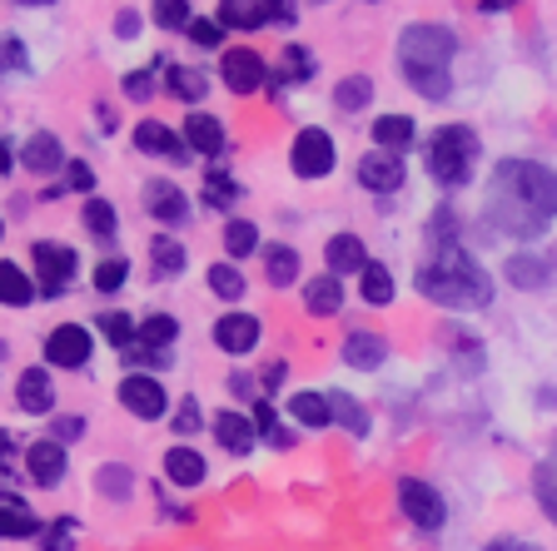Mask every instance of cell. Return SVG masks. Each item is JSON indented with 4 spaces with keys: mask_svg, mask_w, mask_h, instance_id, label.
Returning a JSON list of instances; mask_svg holds the SVG:
<instances>
[{
    "mask_svg": "<svg viewBox=\"0 0 557 551\" xmlns=\"http://www.w3.org/2000/svg\"><path fill=\"white\" fill-rule=\"evenodd\" d=\"M413 120L408 115H379V125H373V145L379 150H388V154H398V150H408L413 145Z\"/></svg>",
    "mask_w": 557,
    "mask_h": 551,
    "instance_id": "d4e9b609",
    "label": "cell"
},
{
    "mask_svg": "<svg viewBox=\"0 0 557 551\" xmlns=\"http://www.w3.org/2000/svg\"><path fill=\"white\" fill-rule=\"evenodd\" d=\"M174 338H180V323L164 318V313H154V318L139 323V348H150V353H160V348H170Z\"/></svg>",
    "mask_w": 557,
    "mask_h": 551,
    "instance_id": "d6a6232c",
    "label": "cell"
},
{
    "mask_svg": "<svg viewBox=\"0 0 557 551\" xmlns=\"http://www.w3.org/2000/svg\"><path fill=\"white\" fill-rule=\"evenodd\" d=\"M65 184H70V189H81V195H85V189H95V174H90V164H81V160H75V164H65Z\"/></svg>",
    "mask_w": 557,
    "mask_h": 551,
    "instance_id": "db71d44e",
    "label": "cell"
},
{
    "mask_svg": "<svg viewBox=\"0 0 557 551\" xmlns=\"http://www.w3.org/2000/svg\"><path fill=\"white\" fill-rule=\"evenodd\" d=\"M85 229H90L95 239H110V234H120L115 204H104V199H85Z\"/></svg>",
    "mask_w": 557,
    "mask_h": 551,
    "instance_id": "836d02e7",
    "label": "cell"
},
{
    "mask_svg": "<svg viewBox=\"0 0 557 551\" xmlns=\"http://www.w3.org/2000/svg\"><path fill=\"white\" fill-rule=\"evenodd\" d=\"M503 278H508L512 288H522V293H537V288L553 284V264L537 259V253H512L508 264H503Z\"/></svg>",
    "mask_w": 557,
    "mask_h": 551,
    "instance_id": "9a60e30c",
    "label": "cell"
},
{
    "mask_svg": "<svg viewBox=\"0 0 557 551\" xmlns=\"http://www.w3.org/2000/svg\"><path fill=\"white\" fill-rule=\"evenodd\" d=\"M557 218V174L537 160H503L493 170L487 224L512 239H537Z\"/></svg>",
    "mask_w": 557,
    "mask_h": 551,
    "instance_id": "6da1fadb",
    "label": "cell"
},
{
    "mask_svg": "<svg viewBox=\"0 0 557 551\" xmlns=\"http://www.w3.org/2000/svg\"><path fill=\"white\" fill-rule=\"evenodd\" d=\"M373 100V80L369 75H348V80L334 85V104L344 110V115H354V110H369Z\"/></svg>",
    "mask_w": 557,
    "mask_h": 551,
    "instance_id": "f546056e",
    "label": "cell"
},
{
    "mask_svg": "<svg viewBox=\"0 0 557 551\" xmlns=\"http://www.w3.org/2000/svg\"><path fill=\"white\" fill-rule=\"evenodd\" d=\"M95 487H100V492L110 497V502H125V497L135 492V472L120 467V462H110V467L95 472Z\"/></svg>",
    "mask_w": 557,
    "mask_h": 551,
    "instance_id": "1f68e13d",
    "label": "cell"
},
{
    "mask_svg": "<svg viewBox=\"0 0 557 551\" xmlns=\"http://www.w3.org/2000/svg\"><path fill=\"white\" fill-rule=\"evenodd\" d=\"M0 234H5V224H0Z\"/></svg>",
    "mask_w": 557,
    "mask_h": 551,
    "instance_id": "6125c7cd",
    "label": "cell"
},
{
    "mask_svg": "<svg viewBox=\"0 0 557 551\" xmlns=\"http://www.w3.org/2000/svg\"><path fill=\"white\" fill-rule=\"evenodd\" d=\"M224 249H230L234 259L255 253V249H259V229L249 224V218H230V229H224Z\"/></svg>",
    "mask_w": 557,
    "mask_h": 551,
    "instance_id": "f35d334b",
    "label": "cell"
},
{
    "mask_svg": "<svg viewBox=\"0 0 557 551\" xmlns=\"http://www.w3.org/2000/svg\"><path fill=\"white\" fill-rule=\"evenodd\" d=\"M483 551H543V547H533V541H518V537H503V541H487Z\"/></svg>",
    "mask_w": 557,
    "mask_h": 551,
    "instance_id": "6f0895ef",
    "label": "cell"
},
{
    "mask_svg": "<svg viewBox=\"0 0 557 551\" xmlns=\"http://www.w3.org/2000/svg\"><path fill=\"white\" fill-rule=\"evenodd\" d=\"M15 154H11V139H0V174H11Z\"/></svg>",
    "mask_w": 557,
    "mask_h": 551,
    "instance_id": "94428289",
    "label": "cell"
},
{
    "mask_svg": "<svg viewBox=\"0 0 557 551\" xmlns=\"http://www.w3.org/2000/svg\"><path fill=\"white\" fill-rule=\"evenodd\" d=\"M115 30L125 35V40H135V35H139V15H135V11H120V15H115Z\"/></svg>",
    "mask_w": 557,
    "mask_h": 551,
    "instance_id": "680465c9",
    "label": "cell"
},
{
    "mask_svg": "<svg viewBox=\"0 0 557 551\" xmlns=\"http://www.w3.org/2000/svg\"><path fill=\"white\" fill-rule=\"evenodd\" d=\"M125 95H129V100H150V95H154V75H150V70L125 75Z\"/></svg>",
    "mask_w": 557,
    "mask_h": 551,
    "instance_id": "816d5d0a",
    "label": "cell"
},
{
    "mask_svg": "<svg viewBox=\"0 0 557 551\" xmlns=\"http://www.w3.org/2000/svg\"><path fill=\"white\" fill-rule=\"evenodd\" d=\"M125 274H129L125 259H100V264H95V288H100V293H115V288L125 284Z\"/></svg>",
    "mask_w": 557,
    "mask_h": 551,
    "instance_id": "bcb514c9",
    "label": "cell"
},
{
    "mask_svg": "<svg viewBox=\"0 0 557 551\" xmlns=\"http://www.w3.org/2000/svg\"><path fill=\"white\" fill-rule=\"evenodd\" d=\"M418 293L443 303V309H487L493 278H487V268L473 253L453 243V249H433V259L418 268Z\"/></svg>",
    "mask_w": 557,
    "mask_h": 551,
    "instance_id": "7a4b0ae2",
    "label": "cell"
},
{
    "mask_svg": "<svg viewBox=\"0 0 557 551\" xmlns=\"http://www.w3.org/2000/svg\"><path fill=\"white\" fill-rule=\"evenodd\" d=\"M154 21L164 25V30H189V0H160V5H154Z\"/></svg>",
    "mask_w": 557,
    "mask_h": 551,
    "instance_id": "ee69618b",
    "label": "cell"
},
{
    "mask_svg": "<svg viewBox=\"0 0 557 551\" xmlns=\"http://www.w3.org/2000/svg\"><path fill=\"white\" fill-rule=\"evenodd\" d=\"M329 408H334V417H338V423H344L354 437L369 433V413H363V408L348 398V392H334V398H329Z\"/></svg>",
    "mask_w": 557,
    "mask_h": 551,
    "instance_id": "74e56055",
    "label": "cell"
},
{
    "mask_svg": "<svg viewBox=\"0 0 557 551\" xmlns=\"http://www.w3.org/2000/svg\"><path fill=\"white\" fill-rule=\"evenodd\" d=\"M220 35H224L220 21H195V25H189V40H195V46H205V50L220 46Z\"/></svg>",
    "mask_w": 557,
    "mask_h": 551,
    "instance_id": "f907efd6",
    "label": "cell"
},
{
    "mask_svg": "<svg viewBox=\"0 0 557 551\" xmlns=\"http://www.w3.org/2000/svg\"><path fill=\"white\" fill-rule=\"evenodd\" d=\"M15 402H21V413H50L55 408V388H50L46 367H25L21 383H15Z\"/></svg>",
    "mask_w": 557,
    "mask_h": 551,
    "instance_id": "2e32d148",
    "label": "cell"
},
{
    "mask_svg": "<svg viewBox=\"0 0 557 551\" xmlns=\"http://www.w3.org/2000/svg\"><path fill=\"white\" fill-rule=\"evenodd\" d=\"M289 164L299 179H324L334 170V139L329 129H299L294 135V150H289Z\"/></svg>",
    "mask_w": 557,
    "mask_h": 551,
    "instance_id": "8992f818",
    "label": "cell"
},
{
    "mask_svg": "<svg viewBox=\"0 0 557 551\" xmlns=\"http://www.w3.org/2000/svg\"><path fill=\"white\" fill-rule=\"evenodd\" d=\"M453 224H458V218H453V209L443 204L438 214H433V224H429V239H433V249H453V243H458V229H453Z\"/></svg>",
    "mask_w": 557,
    "mask_h": 551,
    "instance_id": "7dc6e473",
    "label": "cell"
},
{
    "mask_svg": "<svg viewBox=\"0 0 557 551\" xmlns=\"http://www.w3.org/2000/svg\"><path fill=\"white\" fill-rule=\"evenodd\" d=\"M473 160H478V135L468 125H443L429 145V174L443 184V189H458L468 184L473 174Z\"/></svg>",
    "mask_w": 557,
    "mask_h": 551,
    "instance_id": "277c9868",
    "label": "cell"
},
{
    "mask_svg": "<svg viewBox=\"0 0 557 551\" xmlns=\"http://www.w3.org/2000/svg\"><path fill=\"white\" fill-rule=\"evenodd\" d=\"M30 259H35V268H40V293H60V288H70L75 268H81L75 249H65V243H50V239L35 243Z\"/></svg>",
    "mask_w": 557,
    "mask_h": 551,
    "instance_id": "52a82bcc",
    "label": "cell"
},
{
    "mask_svg": "<svg viewBox=\"0 0 557 551\" xmlns=\"http://www.w3.org/2000/svg\"><path fill=\"white\" fill-rule=\"evenodd\" d=\"M264 278L274 288H289L294 278H299V253H294L289 243H269L264 249Z\"/></svg>",
    "mask_w": 557,
    "mask_h": 551,
    "instance_id": "484cf974",
    "label": "cell"
},
{
    "mask_svg": "<svg viewBox=\"0 0 557 551\" xmlns=\"http://www.w3.org/2000/svg\"><path fill=\"white\" fill-rule=\"evenodd\" d=\"M234 199H239V184H234L230 174H209L205 179V204L209 209H230Z\"/></svg>",
    "mask_w": 557,
    "mask_h": 551,
    "instance_id": "b9f144b4",
    "label": "cell"
},
{
    "mask_svg": "<svg viewBox=\"0 0 557 551\" xmlns=\"http://www.w3.org/2000/svg\"><path fill=\"white\" fill-rule=\"evenodd\" d=\"M533 487H537V502H543V512L557 522V462H543V467H537Z\"/></svg>",
    "mask_w": 557,
    "mask_h": 551,
    "instance_id": "7bdbcfd3",
    "label": "cell"
},
{
    "mask_svg": "<svg viewBox=\"0 0 557 551\" xmlns=\"http://www.w3.org/2000/svg\"><path fill=\"white\" fill-rule=\"evenodd\" d=\"M21 164L30 174H55L60 164H65V150H60V139L55 135H46V129H40V135H30L21 145Z\"/></svg>",
    "mask_w": 557,
    "mask_h": 551,
    "instance_id": "e0dca14e",
    "label": "cell"
},
{
    "mask_svg": "<svg viewBox=\"0 0 557 551\" xmlns=\"http://www.w3.org/2000/svg\"><path fill=\"white\" fill-rule=\"evenodd\" d=\"M85 358H90V334H85L81 323H60V328H50V338H46V363H55V367H81Z\"/></svg>",
    "mask_w": 557,
    "mask_h": 551,
    "instance_id": "9c48e42d",
    "label": "cell"
},
{
    "mask_svg": "<svg viewBox=\"0 0 557 551\" xmlns=\"http://www.w3.org/2000/svg\"><path fill=\"white\" fill-rule=\"evenodd\" d=\"M75 437H85V417H60V423H55V442H75Z\"/></svg>",
    "mask_w": 557,
    "mask_h": 551,
    "instance_id": "11a10c76",
    "label": "cell"
},
{
    "mask_svg": "<svg viewBox=\"0 0 557 551\" xmlns=\"http://www.w3.org/2000/svg\"><path fill=\"white\" fill-rule=\"evenodd\" d=\"M164 477H170L174 487H199L205 483V458L189 448H174L170 458H164Z\"/></svg>",
    "mask_w": 557,
    "mask_h": 551,
    "instance_id": "4316f807",
    "label": "cell"
},
{
    "mask_svg": "<svg viewBox=\"0 0 557 551\" xmlns=\"http://www.w3.org/2000/svg\"><path fill=\"white\" fill-rule=\"evenodd\" d=\"M284 80H294V85L313 80V55H309L304 46H289V50H284Z\"/></svg>",
    "mask_w": 557,
    "mask_h": 551,
    "instance_id": "f6af8a7d",
    "label": "cell"
},
{
    "mask_svg": "<svg viewBox=\"0 0 557 551\" xmlns=\"http://www.w3.org/2000/svg\"><path fill=\"white\" fill-rule=\"evenodd\" d=\"M120 402H125V413H135V417H160L164 388L150 378V373H129V378L120 383Z\"/></svg>",
    "mask_w": 557,
    "mask_h": 551,
    "instance_id": "7c38bea8",
    "label": "cell"
},
{
    "mask_svg": "<svg viewBox=\"0 0 557 551\" xmlns=\"http://www.w3.org/2000/svg\"><path fill=\"white\" fill-rule=\"evenodd\" d=\"M170 90L180 95V100L199 104L205 100V90H209V80L199 75V70H189V65H170Z\"/></svg>",
    "mask_w": 557,
    "mask_h": 551,
    "instance_id": "d590c367",
    "label": "cell"
},
{
    "mask_svg": "<svg viewBox=\"0 0 557 551\" xmlns=\"http://www.w3.org/2000/svg\"><path fill=\"white\" fill-rule=\"evenodd\" d=\"M46 551H75V522H55V527L46 531Z\"/></svg>",
    "mask_w": 557,
    "mask_h": 551,
    "instance_id": "681fc988",
    "label": "cell"
},
{
    "mask_svg": "<svg viewBox=\"0 0 557 551\" xmlns=\"http://www.w3.org/2000/svg\"><path fill=\"white\" fill-rule=\"evenodd\" d=\"M220 75L224 85H230L234 95H255L259 85H264V60H259V50H224L220 60Z\"/></svg>",
    "mask_w": 557,
    "mask_h": 551,
    "instance_id": "ba28073f",
    "label": "cell"
},
{
    "mask_svg": "<svg viewBox=\"0 0 557 551\" xmlns=\"http://www.w3.org/2000/svg\"><path fill=\"white\" fill-rule=\"evenodd\" d=\"M214 343H220L224 353H249V348H259V318H249V313H224V318L214 323Z\"/></svg>",
    "mask_w": 557,
    "mask_h": 551,
    "instance_id": "5bb4252c",
    "label": "cell"
},
{
    "mask_svg": "<svg viewBox=\"0 0 557 551\" xmlns=\"http://www.w3.org/2000/svg\"><path fill=\"white\" fill-rule=\"evenodd\" d=\"M185 145L199 154H220L224 150V129L214 115H205V110H195V115L185 120Z\"/></svg>",
    "mask_w": 557,
    "mask_h": 551,
    "instance_id": "7402d4cb",
    "label": "cell"
},
{
    "mask_svg": "<svg viewBox=\"0 0 557 551\" xmlns=\"http://www.w3.org/2000/svg\"><path fill=\"white\" fill-rule=\"evenodd\" d=\"M40 522L25 502H0V537H35Z\"/></svg>",
    "mask_w": 557,
    "mask_h": 551,
    "instance_id": "4dcf8cb0",
    "label": "cell"
},
{
    "mask_svg": "<svg viewBox=\"0 0 557 551\" xmlns=\"http://www.w3.org/2000/svg\"><path fill=\"white\" fill-rule=\"evenodd\" d=\"M363 299H369L373 309L394 303V274H388L383 264H369V268H363Z\"/></svg>",
    "mask_w": 557,
    "mask_h": 551,
    "instance_id": "8d00e7d4",
    "label": "cell"
},
{
    "mask_svg": "<svg viewBox=\"0 0 557 551\" xmlns=\"http://www.w3.org/2000/svg\"><path fill=\"white\" fill-rule=\"evenodd\" d=\"M398 506H404V517L413 522V527H423V531H438L443 522H448L443 497L433 492L429 483H418V477H404V483H398Z\"/></svg>",
    "mask_w": 557,
    "mask_h": 551,
    "instance_id": "5b68a950",
    "label": "cell"
},
{
    "mask_svg": "<svg viewBox=\"0 0 557 551\" xmlns=\"http://www.w3.org/2000/svg\"><path fill=\"white\" fill-rule=\"evenodd\" d=\"M35 299V284L25 278L21 264H5L0 259V303H11V309H25V303Z\"/></svg>",
    "mask_w": 557,
    "mask_h": 551,
    "instance_id": "83f0119b",
    "label": "cell"
},
{
    "mask_svg": "<svg viewBox=\"0 0 557 551\" xmlns=\"http://www.w3.org/2000/svg\"><path fill=\"white\" fill-rule=\"evenodd\" d=\"M249 423H255V433H259V437L274 433V408H269V402L259 398V402H255V417H249Z\"/></svg>",
    "mask_w": 557,
    "mask_h": 551,
    "instance_id": "9f6ffc18",
    "label": "cell"
},
{
    "mask_svg": "<svg viewBox=\"0 0 557 551\" xmlns=\"http://www.w3.org/2000/svg\"><path fill=\"white\" fill-rule=\"evenodd\" d=\"M383 358H388V343H383L379 334H348L344 338V363L348 367H363V373H373Z\"/></svg>",
    "mask_w": 557,
    "mask_h": 551,
    "instance_id": "603a6c76",
    "label": "cell"
},
{
    "mask_svg": "<svg viewBox=\"0 0 557 551\" xmlns=\"http://www.w3.org/2000/svg\"><path fill=\"white\" fill-rule=\"evenodd\" d=\"M453 55H458V35H453L448 25H408V30L398 35V65H404V80L413 85L423 100H448Z\"/></svg>",
    "mask_w": 557,
    "mask_h": 551,
    "instance_id": "3957f363",
    "label": "cell"
},
{
    "mask_svg": "<svg viewBox=\"0 0 557 551\" xmlns=\"http://www.w3.org/2000/svg\"><path fill=\"white\" fill-rule=\"evenodd\" d=\"M174 433H180V437L199 433V402H195V398H180V413H174Z\"/></svg>",
    "mask_w": 557,
    "mask_h": 551,
    "instance_id": "c3c4849f",
    "label": "cell"
},
{
    "mask_svg": "<svg viewBox=\"0 0 557 551\" xmlns=\"http://www.w3.org/2000/svg\"><path fill=\"white\" fill-rule=\"evenodd\" d=\"M104 338L115 348H125V353H135V343H139V323L135 318H125V313H104Z\"/></svg>",
    "mask_w": 557,
    "mask_h": 551,
    "instance_id": "ab89813d",
    "label": "cell"
},
{
    "mask_svg": "<svg viewBox=\"0 0 557 551\" xmlns=\"http://www.w3.org/2000/svg\"><path fill=\"white\" fill-rule=\"evenodd\" d=\"M135 145L145 154H164V160H185V150H180V135L174 129H164L160 120H145V125L135 129Z\"/></svg>",
    "mask_w": 557,
    "mask_h": 551,
    "instance_id": "cb8c5ba5",
    "label": "cell"
},
{
    "mask_svg": "<svg viewBox=\"0 0 557 551\" xmlns=\"http://www.w3.org/2000/svg\"><path fill=\"white\" fill-rule=\"evenodd\" d=\"M145 204H150V214L160 218V224H180V218L189 214L185 195H180L170 179H150V184H145Z\"/></svg>",
    "mask_w": 557,
    "mask_h": 551,
    "instance_id": "ac0fdd59",
    "label": "cell"
},
{
    "mask_svg": "<svg viewBox=\"0 0 557 551\" xmlns=\"http://www.w3.org/2000/svg\"><path fill=\"white\" fill-rule=\"evenodd\" d=\"M0 472H15V448L5 433H0Z\"/></svg>",
    "mask_w": 557,
    "mask_h": 551,
    "instance_id": "91938a15",
    "label": "cell"
},
{
    "mask_svg": "<svg viewBox=\"0 0 557 551\" xmlns=\"http://www.w3.org/2000/svg\"><path fill=\"white\" fill-rule=\"evenodd\" d=\"M324 259H329V268H334V278L338 274H354V268H369V253H363V243L354 239V234H334L329 239V249H324Z\"/></svg>",
    "mask_w": 557,
    "mask_h": 551,
    "instance_id": "44dd1931",
    "label": "cell"
},
{
    "mask_svg": "<svg viewBox=\"0 0 557 551\" xmlns=\"http://www.w3.org/2000/svg\"><path fill=\"white\" fill-rule=\"evenodd\" d=\"M214 437H220V448L234 452V458L255 452V442H259L255 423H249V417H239V413H220V417H214Z\"/></svg>",
    "mask_w": 557,
    "mask_h": 551,
    "instance_id": "d6986e66",
    "label": "cell"
},
{
    "mask_svg": "<svg viewBox=\"0 0 557 551\" xmlns=\"http://www.w3.org/2000/svg\"><path fill=\"white\" fill-rule=\"evenodd\" d=\"M25 472H30L35 487H60V477H65V448H60L55 437L30 442V448H25Z\"/></svg>",
    "mask_w": 557,
    "mask_h": 551,
    "instance_id": "8fae6325",
    "label": "cell"
},
{
    "mask_svg": "<svg viewBox=\"0 0 557 551\" xmlns=\"http://www.w3.org/2000/svg\"><path fill=\"white\" fill-rule=\"evenodd\" d=\"M304 303H309L313 318H329V313H338V309H344V278H334V274L309 278V284H304Z\"/></svg>",
    "mask_w": 557,
    "mask_h": 551,
    "instance_id": "ffe728a7",
    "label": "cell"
},
{
    "mask_svg": "<svg viewBox=\"0 0 557 551\" xmlns=\"http://www.w3.org/2000/svg\"><path fill=\"white\" fill-rule=\"evenodd\" d=\"M289 413H294V423H304V427H329L334 408H329V398H319V392H294Z\"/></svg>",
    "mask_w": 557,
    "mask_h": 551,
    "instance_id": "f1b7e54d",
    "label": "cell"
},
{
    "mask_svg": "<svg viewBox=\"0 0 557 551\" xmlns=\"http://www.w3.org/2000/svg\"><path fill=\"white\" fill-rule=\"evenodd\" d=\"M209 288H214V293H220V299H244V274L234 264H214L209 268Z\"/></svg>",
    "mask_w": 557,
    "mask_h": 551,
    "instance_id": "60d3db41",
    "label": "cell"
},
{
    "mask_svg": "<svg viewBox=\"0 0 557 551\" xmlns=\"http://www.w3.org/2000/svg\"><path fill=\"white\" fill-rule=\"evenodd\" d=\"M150 259H154V268H160V274H180V268H185V243L170 239V234H154V239H150Z\"/></svg>",
    "mask_w": 557,
    "mask_h": 551,
    "instance_id": "e575fe53",
    "label": "cell"
},
{
    "mask_svg": "<svg viewBox=\"0 0 557 551\" xmlns=\"http://www.w3.org/2000/svg\"><path fill=\"white\" fill-rule=\"evenodd\" d=\"M359 184L363 189H373V195H394V189H404V160L388 150H373L359 160Z\"/></svg>",
    "mask_w": 557,
    "mask_h": 551,
    "instance_id": "30bf717a",
    "label": "cell"
},
{
    "mask_svg": "<svg viewBox=\"0 0 557 551\" xmlns=\"http://www.w3.org/2000/svg\"><path fill=\"white\" fill-rule=\"evenodd\" d=\"M264 21H294L289 5H249V0H224L220 25L224 30H259Z\"/></svg>",
    "mask_w": 557,
    "mask_h": 551,
    "instance_id": "4fadbf2b",
    "label": "cell"
},
{
    "mask_svg": "<svg viewBox=\"0 0 557 551\" xmlns=\"http://www.w3.org/2000/svg\"><path fill=\"white\" fill-rule=\"evenodd\" d=\"M11 70H25V46L21 40H0V75H11Z\"/></svg>",
    "mask_w": 557,
    "mask_h": 551,
    "instance_id": "f5cc1de1",
    "label": "cell"
}]
</instances>
